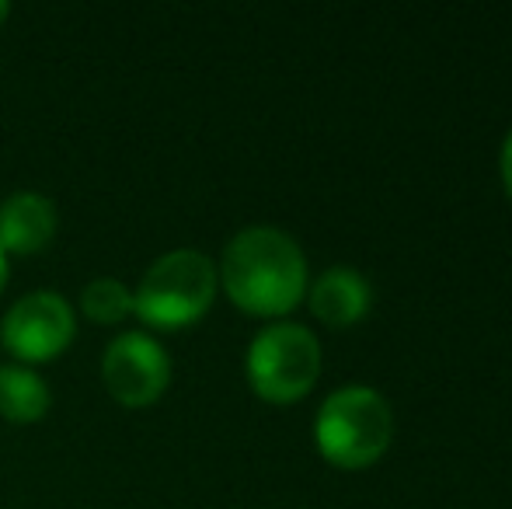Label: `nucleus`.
<instances>
[{
    "instance_id": "1",
    "label": "nucleus",
    "mask_w": 512,
    "mask_h": 509,
    "mask_svg": "<svg viewBox=\"0 0 512 509\" xmlns=\"http://www.w3.org/2000/svg\"><path fill=\"white\" fill-rule=\"evenodd\" d=\"M216 276L227 297L258 318L290 314L307 290L304 252L279 227H244L234 234L223 248Z\"/></svg>"
},
{
    "instance_id": "2",
    "label": "nucleus",
    "mask_w": 512,
    "mask_h": 509,
    "mask_svg": "<svg viewBox=\"0 0 512 509\" xmlns=\"http://www.w3.org/2000/svg\"><path fill=\"white\" fill-rule=\"evenodd\" d=\"M394 436L391 405L380 391L366 384L338 387L317 408L314 440L317 450L338 468H370Z\"/></svg>"
},
{
    "instance_id": "3",
    "label": "nucleus",
    "mask_w": 512,
    "mask_h": 509,
    "mask_svg": "<svg viewBox=\"0 0 512 509\" xmlns=\"http://www.w3.org/2000/svg\"><path fill=\"white\" fill-rule=\"evenodd\" d=\"M216 276L213 258L196 248H178L161 255L133 290V314L150 328H185L213 307Z\"/></svg>"
},
{
    "instance_id": "4",
    "label": "nucleus",
    "mask_w": 512,
    "mask_h": 509,
    "mask_svg": "<svg viewBox=\"0 0 512 509\" xmlns=\"http://www.w3.org/2000/svg\"><path fill=\"white\" fill-rule=\"evenodd\" d=\"M244 367L258 398L290 405L304 398L321 374V342L297 321H279L251 339Z\"/></svg>"
},
{
    "instance_id": "5",
    "label": "nucleus",
    "mask_w": 512,
    "mask_h": 509,
    "mask_svg": "<svg viewBox=\"0 0 512 509\" xmlns=\"http://www.w3.org/2000/svg\"><path fill=\"white\" fill-rule=\"evenodd\" d=\"M77 335V314L60 293L35 290L25 293L0 325V342L21 363L56 360Z\"/></svg>"
},
{
    "instance_id": "6",
    "label": "nucleus",
    "mask_w": 512,
    "mask_h": 509,
    "mask_svg": "<svg viewBox=\"0 0 512 509\" xmlns=\"http://www.w3.org/2000/svg\"><path fill=\"white\" fill-rule=\"evenodd\" d=\"M102 381L108 394L122 405H154L171 384V356L154 335L122 332L105 346Z\"/></svg>"
},
{
    "instance_id": "7",
    "label": "nucleus",
    "mask_w": 512,
    "mask_h": 509,
    "mask_svg": "<svg viewBox=\"0 0 512 509\" xmlns=\"http://www.w3.org/2000/svg\"><path fill=\"white\" fill-rule=\"evenodd\" d=\"M56 231H60V213L53 199L42 192L21 189L0 203V252L4 255L46 252Z\"/></svg>"
},
{
    "instance_id": "8",
    "label": "nucleus",
    "mask_w": 512,
    "mask_h": 509,
    "mask_svg": "<svg viewBox=\"0 0 512 509\" xmlns=\"http://www.w3.org/2000/svg\"><path fill=\"white\" fill-rule=\"evenodd\" d=\"M370 300V283L363 279V272L349 269V265H335V269L321 272L317 283L310 286V311L331 328L356 325L370 311Z\"/></svg>"
},
{
    "instance_id": "9",
    "label": "nucleus",
    "mask_w": 512,
    "mask_h": 509,
    "mask_svg": "<svg viewBox=\"0 0 512 509\" xmlns=\"http://www.w3.org/2000/svg\"><path fill=\"white\" fill-rule=\"evenodd\" d=\"M49 405H53L49 384L32 367H18V363L0 367V415L7 422H14V426L39 422L46 419Z\"/></svg>"
},
{
    "instance_id": "10",
    "label": "nucleus",
    "mask_w": 512,
    "mask_h": 509,
    "mask_svg": "<svg viewBox=\"0 0 512 509\" xmlns=\"http://www.w3.org/2000/svg\"><path fill=\"white\" fill-rule=\"evenodd\" d=\"M81 311L98 325H115L133 314V290L112 276H98L81 290Z\"/></svg>"
},
{
    "instance_id": "11",
    "label": "nucleus",
    "mask_w": 512,
    "mask_h": 509,
    "mask_svg": "<svg viewBox=\"0 0 512 509\" xmlns=\"http://www.w3.org/2000/svg\"><path fill=\"white\" fill-rule=\"evenodd\" d=\"M502 182H506V192L512 199V129H509L506 143H502Z\"/></svg>"
},
{
    "instance_id": "12",
    "label": "nucleus",
    "mask_w": 512,
    "mask_h": 509,
    "mask_svg": "<svg viewBox=\"0 0 512 509\" xmlns=\"http://www.w3.org/2000/svg\"><path fill=\"white\" fill-rule=\"evenodd\" d=\"M7 269H11V265H7V255L0 252V293H4V286H7Z\"/></svg>"
},
{
    "instance_id": "13",
    "label": "nucleus",
    "mask_w": 512,
    "mask_h": 509,
    "mask_svg": "<svg viewBox=\"0 0 512 509\" xmlns=\"http://www.w3.org/2000/svg\"><path fill=\"white\" fill-rule=\"evenodd\" d=\"M7 14H11V4H7V0H0V25L7 21Z\"/></svg>"
}]
</instances>
